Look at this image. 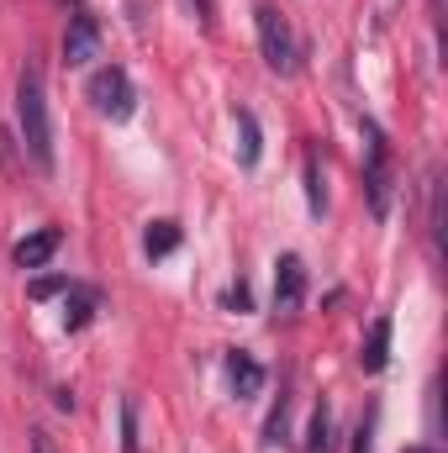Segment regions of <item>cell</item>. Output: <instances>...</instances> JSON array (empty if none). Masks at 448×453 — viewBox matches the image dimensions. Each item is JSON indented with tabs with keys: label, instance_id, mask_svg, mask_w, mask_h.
<instances>
[{
	"label": "cell",
	"instance_id": "obj_6",
	"mask_svg": "<svg viewBox=\"0 0 448 453\" xmlns=\"http://www.w3.org/2000/svg\"><path fill=\"white\" fill-rule=\"evenodd\" d=\"M301 296H306V264L296 253H285L274 264V311L280 317H296L301 311Z\"/></svg>",
	"mask_w": 448,
	"mask_h": 453
},
{
	"label": "cell",
	"instance_id": "obj_7",
	"mask_svg": "<svg viewBox=\"0 0 448 453\" xmlns=\"http://www.w3.org/2000/svg\"><path fill=\"white\" fill-rule=\"evenodd\" d=\"M227 385H232L237 401H253V395L264 390V364H259L253 353L232 348V353H227Z\"/></svg>",
	"mask_w": 448,
	"mask_h": 453
},
{
	"label": "cell",
	"instance_id": "obj_19",
	"mask_svg": "<svg viewBox=\"0 0 448 453\" xmlns=\"http://www.w3.org/2000/svg\"><path fill=\"white\" fill-rule=\"evenodd\" d=\"M369 438H375V417L359 427V443H353V453H369Z\"/></svg>",
	"mask_w": 448,
	"mask_h": 453
},
{
	"label": "cell",
	"instance_id": "obj_21",
	"mask_svg": "<svg viewBox=\"0 0 448 453\" xmlns=\"http://www.w3.org/2000/svg\"><path fill=\"white\" fill-rule=\"evenodd\" d=\"M406 453H438V449H406Z\"/></svg>",
	"mask_w": 448,
	"mask_h": 453
},
{
	"label": "cell",
	"instance_id": "obj_4",
	"mask_svg": "<svg viewBox=\"0 0 448 453\" xmlns=\"http://www.w3.org/2000/svg\"><path fill=\"white\" fill-rule=\"evenodd\" d=\"M364 132H369V169H364V190H369V211L385 222V211H390V142H385V132H380L375 121H364Z\"/></svg>",
	"mask_w": 448,
	"mask_h": 453
},
{
	"label": "cell",
	"instance_id": "obj_14",
	"mask_svg": "<svg viewBox=\"0 0 448 453\" xmlns=\"http://www.w3.org/2000/svg\"><path fill=\"white\" fill-rule=\"evenodd\" d=\"M306 201H312V217H322V211H328V180H322L317 153L306 158Z\"/></svg>",
	"mask_w": 448,
	"mask_h": 453
},
{
	"label": "cell",
	"instance_id": "obj_12",
	"mask_svg": "<svg viewBox=\"0 0 448 453\" xmlns=\"http://www.w3.org/2000/svg\"><path fill=\"white\" fill-rule=\"evenodd\" d=\"M143 248H148V258H164V253H174V248H180V222L158 217V222L143 232Z\"/></svg>",
	"mask_w": 448,
	"mask_h": 453
},
{
	"label": "cell",
	"instance_id": "obj_2",
	"mask_svg": "<svg viewBox=\"0 0 448 453\" xmlns=\"http://www.w3.org/2000/svg\"><path fill=\"white\" fill-rule=\"evenodd\" d=\"M85 96H90V106L106 116V121H127V116L137 111V90H132V80H127V69H96L90 74V85H85Z\"/></svg>",
	"mask_w": 448,
	"mask_h": 453
},
{
	"label": "cell",
	"instance_id": "obj_20",
	"mask_svg": "<svg viewBox=\"0 0 448 453\" xmlns=\"http://www.w3.org/2000/svg\"><path fill=\"white\" fill-rule=\"evenodd\" d=\"M53 290H64V280H37V285H32V296H37V301H42V296H53Z\"/></svg>",
	"mask_w": 448,
	"mask_h": 453
},
{
	"label": "cell",
	"instance_id": "obj_13",
	"mask_svg": "<svg viewBox=\"0 0 448 453\" xmlns=\"http://www.w3.org/2000/svg\"><path fill=\"white\" fill-rule=\"evenodd\" d=\"M306 453H333V411L328 401L312 411V433H306Z\"/></svg>",
	"mask_w": 448,
	"mask_h": 453
},
{
	"label": "cell",
	"instance_id": "obj_10",
	"mask_svg": "<svg viewBox=\"0 0 448 453\" xmlns=\"http://www.w3.org/2000/svg\"><path fill=\"white\" fill-rule=\"evenodd\" d=\"M96 306H101V296H96L90 285H69V301H64V327H69V333H80V327H90V317H96Z\"/></svg>",
	"mask_w": 448,
	"mask_h": 453
},
{
	"label": "cell",
	"instance_id": "obj_11",
	"mask_svg": "<svg viewBox=\"0 0 448 453\" xmlns=\"http://www.w3.org/2000/svg\"><path fill=\"white\" fill-rule=\"evenodd\" d=\"M259 153H264V142H259V121H253V111H237V164L253 169Z\"/></svg>",
	"mask_w": 448,
	"mask_h": 453
},
{
	"label": "cell",
	"instance_id": "obj_15",
	"mask_svg": "<svg viewBox=\"0 0 448 453\" xmlns=\"http://www.w3.org/2000/svg\"><path fill=\"white\" fill-rule=\"evenodd\" d=\"M264 443H269V449L290 443V401H285V395H280V406H274L269 422H264Z\"/></svg>",
	"mask_w": 448,
	"mask_h": 453
},
{
	"label": "cell",
	"instance_id": "obj_17",
	"mask_svg": "<svg viewBox=\"0 0 448 453\" xmlns=\"http://www.w3.org/2000/svg\"><path fill=\"white\" fill-rule=\"evenodd\" d=\"M190 11H196V21L206 32H217V0H190Z\"/></svg>",
	"mask_w": 448,
	"mask_h": 453
},
{
	"label": "cell",
	"instance_id": "obj_8",
	"mask_svg": "<svg viewBox=\"0 0 448 453\" xmlns=\"http://www.w3.org/2000/svg\"><path fill=\"white\" fill-rule=\"evenodd\" d=\"M58 242H64V232H58V226H42V232H32V237L16 242V264H21V269H42V264L58 253Z\"/></svg>",
	"mask_w": 448,
	"mask_h": 453
},
{
	"label": "cell",
	"instance_id": "obj_22",
	"mask_svg": "<svg viewBox=\"0 0 448 453\" xmlns=\"http://www.w3.org/2000/svg\"><path fill=\"white\" fill-rule=\"evenodd\" d=\"M64 5H80V0H64Z\"/></svg>",
	"mask_w": 448,
	"mask_h": 453
},
{
	"label": "cell",
	"instance_id": "obj_18",
	"mask_svg": "<svg viewBox=\"0 0 448 453\" xmlns=\"http://www.w3.org/2000/svg\"><path fill=\"white\" fill-rule=\"evenodd\" d=\"M227 306H232V311H248V285H243V280L227 290Z\"/></svg>",
	"mask_w": 448,
	"mask_h": 453
},
{
	"label": "cell",
	"instance_id": "obj_1",
	"mask_svg": "<svg viewBox=\"0 0 448 453\" xmlns=\"http://www.w3.org/2000/svg\"><path fill=\"white\" fill-rule=\"evenodd\" d=\"M16 127H21V148L27 158L53 174V121H48V90H42V74L27 64L21 80H16Z\"/></svg>",
	"mask_w": 448,
	"mask_h": 453
},
{
	"label": "cell",
	"instance_id": "obj_5",
	"mask_svg": "<svg viewBox=\"0 0 448 453\" xmlns=\"http://www.w3.org/2000/svg\"><path fill=\"white\" fill-rule=\"evenodd\" d=\"M90 58H101V27H96V16L74 11L69 16V32H64V64L69 69H85Z\"/></svg>",
	"mask_w": 448,
	"mask_h": 453
},
{
	"label": "cell",
	"instance_id": "obj_3",
	"mask_svg": "<svg viewBox=\"0 0 448 453\" xmlns=\"http://www.w3.org/2000/svg\"><path fill=\"white\" fill-rule=\"evenodd\" d=\"M259 16V53H264V64L274 69V74H296V64H301V53H296V37H290V21L274 11V5H259L253 11Z\"/></svg>",
	"mask_w": 448,
	"mask_h": 453
},
{
	"label": "cell",
	"instance_id": "obj_9",
	"mask_svg": "<svg viewBox=\"0 0 448 453\" xmlns=\"http://www.w3.org/2000/svg\"><path fill=\"white\" fill-rule=\"evenodd\" d=\"M359 364H364V374H380V369L390 364V317H380V322L369 327V338L359 348Z\"/></svg>",
	"mask_w": 448,
	"mask_h": 453
},
{
	"label": "cell",
	"instance_id": "obj_16",
	"mask_svg": "<svg viewBox=\"0 0 448 453\" xmlns=\"http://www.w3.org/2000/svg\"><path fill=\"white\" fill-rule=\"evenodd\" d=\"M121 453H137V406L121 401Z\"/></svg>",
	"mask_w": 448,
	"mask_h": 453
}]
</instances>
